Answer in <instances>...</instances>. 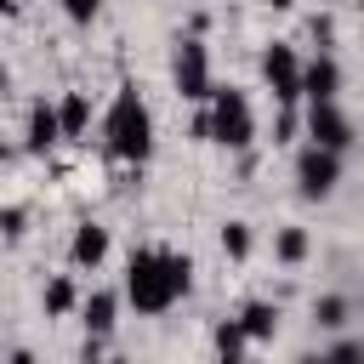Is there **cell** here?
<instances>
[{"label": "cell", "mask_w": 364, "mask_h": 364, "mask_svg": "<svg viewBox=\"0 0 364 364\" xmlns=\"http://www.w3.org/2000/svg\"><path fill=\"white\" fill-rule=\"evenodd\" d=\"M193 284V262L176 250H131L125 262V301L136 313H165L188 296Z\"/></svg>", "instance_id": "1"}, {"label": "cell", "mask_w": 364, "mask_h": 364, "mask_svg": "<svg viewBox=\"0 0 364 364\" xmlns=\"http://www.w3.org/2000/svg\"><path fill=\"white\" fill-rule=\"evenodd\" d=\"M102 142H108V154H114L119 165H142V159L154 154V114H148V102L136 97L131 80H119V91H114V102H108Z\"/></svg>", "instance_id": "2"}, {"label": "cell", "mask_w": 364, "mask_h": 364, "mask_svg": "<svg viewBox=\"0 0 364 364\" xmlns=\"http://www.w3.org/2000/svg\"><path fill=\"white\" fill-rule=\"evenodd\" d=\"M205 119H210V142H222V148H250V136H256L250 102H245V91H233V85H216V91H210Z\"/></svg>", "instance_id": "3"}, {"label": "cell", "mask_w": 364, "mask_h": 364, "mask_svg": "<svg viewBox=\"0 0 364 364\" xmlns=\"http://www.w3.org/2000/svg\"><path fill=\"white\" fill-rule=\"evenodd\" d=\"M336 176H341V154H336V148L307 142V148L296 154V188H301V199H324V193L336 188Z\"/></svg>", "instance_id": "4"}, {"label": "cell", "mask_w": 364, "mask_h": 364, "mask_svg": "<svg viewBox=\"0 0 364 364\" xmlns=\"http://www.w3.org/2000/svg\"><path fill=\"white\" fill-rule=\"evenodd\" d=\"M262 80H267V91H273L284 108L301 102V57H296L290 46H267V57H262Z\"/></svg>", "instance_id": "5"}, {"label": "cell", "mask_w": 364, "mask_h": 364, "mask_svg": "<svg viewBox=\"0 0 364 364\" xmlns=\"http://www.w3.org/2000/svg\"><path fill=\"white\" fill-rule=\"evenodd\" d=\"M176 91L188 97V102H210V57H205V46L199 40H182L176 46Z\"/></svg>", "instance_id": "6"}, {"label": "cell", "mask_w": 364, "mask_h": 364, "mask_svg": "<svg viewBox=\"0 0 364 364\" xmlns=\"http://www.w3.org/2000/svg\"><path fill=\"white\" fill-rule=\"evenodd\" d=\"M307 142L347 154V148H353V125H347V114H341L336 102H307Z\"/></svg>", "instance_id": "7"}, {"label": "cell", "mask_w": 364, "mask_h": 364, "mask_svg": "<svg viewBox=\"0 0 364 364\" xmlns=\"http://www.w3.org/2000/svg\"><path fill=\"white\" fill-rule=\"evenodd\" d=\"M336 91H341V68H336V57H313V63H301V97L307 102H336Z\"/></svg>", "instance_id": "8"}, {"label": "cell", "mask_w": 364, "mask_h": 364, "mask_svg": "<svg viewBox=\"0 0 364 364\" xmlns=\"http://www.w3.org/2000/svg\"><path fill=\"white\" fill-rule=\"evenodd\" d=\"M57 142H63L57 108H51V102H34V108H28V154H46V148H57Z\"/></svg>", "instance_id": "9"}, {"label": "cell", "mask_w": 364, "mask_h": 364, "mask_svg": "<svg viewBox=\"0 0 364 364\" xmlns=\"http://www.w3.org/2000/svg\"><path fill=\"white\" fill-rule=\"evenodd\" d=\"M102 256H108V233H102L97 222H85V228L74 233V245H68V262H74V267H97Z\"/></svg>", "instance_id": "10"}, {"label": "cell", "mask_w": 364, "mask_h": 364, "mask_svg": "<svg viewBox=\"0 0 364 364\" xmlns=\"http://www.w3.org/2000/svg\"><path fill=\"white\" fill-rule=\"evenodd\" d=\"M114 313H119V296H114V290H91L85 307H80V318H85L91 336H108V330H114Z\"/></svg>", "instance_id": "11"}, {"label": "cell", "mask_w": 364, "mask_h": 364, "mask_svg": "<svg viewBox=\"0 0 364 364\" xmlns=\"http://www.w3.org/2000/svg\"><path fill=\"white\" fill-rule=\"evenodd\" d=\"M239 324H245L250 341H267V336L279 330V307H273V301H250V307L239 313Z\"/></svg>", "instance_id": "12"}, {"label": "cell", "mask_w": 364, "mask_h": 364, "mask_svg": "<svg viewBox=\"0 0 364 364\" xmlns=\"http://www.w3.org/2000/svg\"><path fill=\"white\" fill-rule=\"evenodd\" d=\"M57 119H63V136H85V119H91L85 91H68V97L57 102Z\"/></svg>", "instance_id": "13"}, {"label": "cell", "mask_w": 364, "mask_h": 364, "mask_svg": "<svg viewBox=\"0 0 364 364\" xmlns=\"http://www.w3.org/2000/svg\"><path fill=\"white\" fill-rule=\"evenodd\" d=\"M210 341H216V353H222V358H239L250 336H245V324H239V318H228V324H216V336H210Z\"/></svg>", "instance_id": "14"}, {"label": "cell", "mask_w": 364, "mask_h": 364, "mask_svg": "<svg viewBox=\"0 0 364 364\" xmlns=\"http://www.w3.org/2000/svg\"><path fill=\"white\" fill-rule=\"evenodd\" d=\"M222 250H228L233 262H245V256H250V228H245V222H228V228H222Z\"/></svg>", "instance_id": "15"}, {"label": "cell", "mask_w": 364, "mask_h": 364, "mask_svg": "<svg viewBox=\"0 0 364 364\" xmlns=\"http://www.w3.org/2000/svg\"><path fill=\"white\" fill-rule=\"evenodd\" d=\"M273 250H279V262H301V256H307V233H301V228H284Z\"/></svg>", "instance_id": "16"}, {"label": "cell", "mask_w": 364, "mask_h": 364, "mask_svg": "<svg viewBox=\"0 0 364 364\" xmlns=\"http://www.w3.org/2000/svg\"><path fill=\"white\" fill-rule=\"evenodd\" d=\"M68 307H74V284H68V279H51V284H46V313L57 318V313H68Z\"/></svg>", "instance_id": "17"}, {"label": "cell", "mask_w": 364, "mask_h": 364, "mask_svg": "<svg viewBox=\"0 0 364 364\" xmlns=\"http://www.w3.org/2000/svg\"><path fill=\"white\" fill-rule=\"evenodd\" d=\"M313 318H318V324H324V330H341V324H347V301H341V296H324V301H318V313H313Z\"/></svg>", "instance_id": "18"}, {"label": "cell", "mask_w": 364, "mask_h": 364, "mask_svg": "<svg viewBox=\"0 0 364 364\" xmlns=\"http://www.w3.org/2000/svg\"><path fill=\"white\" fill-rule=\"evenodd\" d=\"M63 11H68V23H91L102 11V0H63Z\"/></svg>", "instance_id": "19"}, {"label": "cell", "mask_w": 364, "mask_h": 364, "mask_svg": "<svg viewBox=\"0 0 364 364\" xmlns=\"http://www.w3.org/2000/svg\"><path fill=\"white\" fill-rule=\"evenodd\" d=\"M330 358H364V341H336Z\"/></svg>", "instance_id": "20"}, {"label": "cell", "mask_w": 364, "mask_h": 364, "mask_svg": "<svg viewBox=\"0 0 364 364\" xmlns=\"http://www.w3.org/2000/svg\"><path fill=\"white\" fill-rule=\"evenodd\" d=\"M267 6H273V11H290V6H296V0H267Z\"/></svg>", "instance_id": "21"}, {"label": "cell", "mask_w": 364, "mask_h": 364, "mask_svg": "<svg viewBox=\"0 0 364 364\" xmlns=\"http://www.w3.org/2000/svg\"><path fill=\"white\" fill-rule=\"evenodd\" d=\"M0 11H17V0H0Z\"/></svg>", "instance_id": "22"}]
</instances>
